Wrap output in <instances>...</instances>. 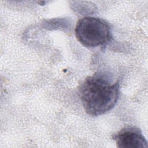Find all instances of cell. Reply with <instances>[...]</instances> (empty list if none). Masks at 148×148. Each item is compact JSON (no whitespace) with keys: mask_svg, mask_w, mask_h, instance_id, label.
<instances>
[{"mask_svg":"<svg viewBox=\"0 0 148 148\" xmlns=\"http://www.w3.org/2000/svg\"><path fill=\"white\" fill-rule=\"evenodd\" d=\"M78 90L85 112L90 116H98L114 107L119 98L120 84L106 75L97 72L87 77Z\"/></svg>","mask_w":148,"mask_h":148,"instance_id":"obj_1","label":"cell"},{"mask_svg":"<svg viewBox=\"0 0 148 148\" xmlns=\"http://www.w3.org/2000/svg\"><path fill=\"white\" fill-rule=\"evenodd\" d=\"M75 35L77 40L88 48L103 46L112 38L110 26L105 20L94 17H84L77 23Z\"/></svg>","mask_w":148,"mask_h":148,"instance_id":"obj_2","label":"cell"},{"mask_svg":"<svg viewBox=\"0 0 148 148\" xmlns=\"http://www.w3.org/2000/svg\"><path fill=\"white\" fill-rule=\"evenodd\" d=\"M113 139L118 147H147V142L142 131L135 127L122 129L114 135Z\"/></svg>","mask_w":148,"mask_h":148,"instance_id":"obj_3","label":"cell"}]
</instances>
